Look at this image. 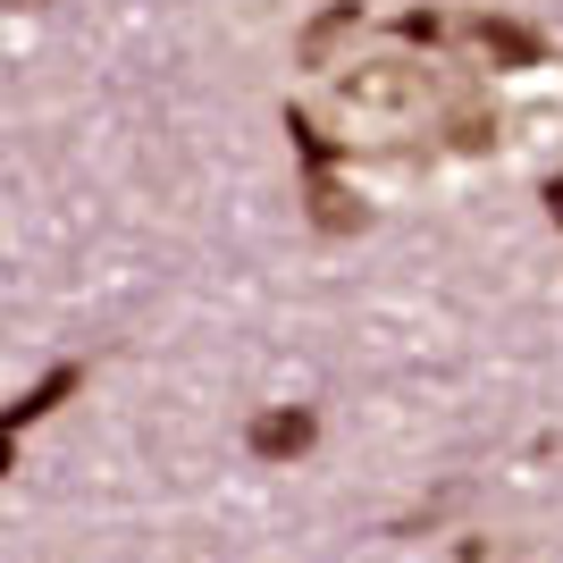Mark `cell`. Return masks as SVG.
<instances>
[{
  "label": "cell",
  "instance_id": "6da1fadb",
  "mask_svg": "<svg viewBox=\"0 0 563 563\" xmlns=\"http://www.w3.org/2000/svg\"><path fill=\"white\" fill-rule=\"evenodd\" d=\"M336 93H345L353 110H412V101L429 93V68H404V59H371V68L336 76Z\"/></svg>",
  "mask_w": 563,
  "mask_h": 563
},
{
  "label": "cell",
  "instance_id": "7a4b0ae2",
  "mask_svg": "<svg viewBox=\"0 0 563 563\" xmlns=\"http://www.w3.org/2000/svg\"><path fill=\"white\" fill-rule=\"evenodd\" d=\"M311 438H320V412H303V404H278V412H261L244 429L253 463H295V454H311Z\"/></svg>",
  "mask_w": 563,
  "mask_h": 563
},
{
  "label": "cell",
  "instance_id": "3957f363",
  "mask_svg": "<svg viewBox=\"0 0 563 563\" xmlns=\"http://www.w3.org/2000/svg\"><path fill=\"white\" fill-rule=\"evenodd\" d=\"M76 387H85V371H76V362H59V371L43 378V387H25L18 404H9V412H0V471H9V446H18V429H34L51 412V404H68Z\"/></svg>",
  "mask_w": 563,
  "mask_h": 563
},
{
  "label": "cell",
  "instance_id": "277c9868",
  "mask_svg": "<svg viewBox=\"0 0 563 563\" xmlns=\"http://www.w3.org/2000/svg\"><path fill=\"white\" fill-rule=\"evenodd\" d=\"M471 43L488 51L496 68H547V43L530 34V25H514V18H479V25H471Z\"/></svg>",
  "mask_w": 563,
  "mask_h": 563
},
{
  "label": "cell",
  "instance_id": "5b68a950",
  "mask_svg": "<svg viewBox=\"0 0 563 563\" xmlns=\"http://www.w3.org/2000/svg\"><path fill=\"white\" fill-rule=\"evenodd\" d=\"M353 25H362V0H336V9H320V18L303 25V43H295V59H303V68H329V51L345 43Z\"/></svg>",
  "mask_w": 563,
  "mask_h": 563
},
{
  "label": "cell",
  "instance_id": "8992f818",
  "mask_svg": "<svg viewBox=\"0 0 563 563\" xmlns=\"http://www.w3.org/2000/svg\"><path fill=\"white\" fill-rule=\"evenodd\" d=\"M311 219H320L329 235H353V228H362V202H353L336 177H311Z\"/></svg>",
  "mask_w": 563,
  "mask_h": 563
},
{
  "label": "cell",
  "instance_id": "52a82bcc",
  "mask_svg": "<svg viewBox=\"0 0 563 563\" xmlns=\"http://www.w3.org/2000/svg\"><path fill=\"white\" fill-rule=\"evenodd\" d=\"M488 143H496V126H488L479 110H463V118H454V152H488Z\"/></svg>",
  "mask_w": 563,
  "mask_h": 563
},
{
  "label": "cell",
  "instance_id": "ba28073f",
  "mask_svg": "<svg viewBox=\"0 0 563 563\" xmlns=\"http://www.w3.org/2000/svg\"><path fill=\"white\" fill-rule=\"evenodd\" d=\"M547 211H555V228H563V177H555V186H547Z\"/></svg>",
  "mask_w": 563,
  "mask_h": 563
}]
</instances>
